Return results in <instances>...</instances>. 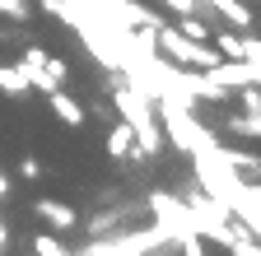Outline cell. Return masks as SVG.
<instances>
[{
	"label": "cell",
	"mask_w": 261,
	"mask_h": 256,
	"mask_svg": "<svg viewBox=\"0 0 261 256\" xmlns=\"http://www.w3.org/2000/svg\"><path fill=\"white\" fill-rule=\"evenodd\" d=\"M33 256H70V251L56 242V233H38L33 238Z\"/></svg>",
	"instance_id": "13"
},
{
	"label": "cell",
	"mask_w": 261,
	"mask_h": 256,
	"mask_svg": "<svg viewBox=\"0 0 261 256\" xmlns=\"http://www.w3.org/2000/svg\"><path fill=\"white\" fill-rule=\"evenodd\" d=\"M210 47L219 51V61H261V42H256L252 33H238V28L210 38Z\"/></svg>",
	"instance_id": "6"
},
{
	"label": "cell",
	"mask_w": 261,
	"mask_h": 256,
	"mask_svg": "<svg viewBox=\"0 0 261 256\" xmlns=\"http://www.w3.org/2000/svg\"><path fill=\"white\" fill-rule=\"evenodd\" d=\"M149 214H154V229L168 233V242H187V238H196L187 201L168 196V191H149Z\"/></svg>",
	"instance_id": "4"
},
{
	"label": "cell",
	"mask_w": 261,
	"mask_h": 256,
	"mask_svg": "<svg viewBox=\"0 0 261 256\" xmlns=\"http://www.w3.org/2000/svg\"><path fill=\"white\" fill-rule=\"evenodd\" d=\"M5 196H10V177L0 173V201H5Z\"/></svg>",
	"instance_id": "20"
},
{
	"label": "cell",
	"mask_w": 261,
	"mask_h": 256,
	"mask_svg": "<svg viewBox=\"0 0 261 256\" xmlns=\"http://www.w3.org/2000/svg\"><path fill=\"white\" fill-rule=\"evenodd\" d=\"M163 5H168V10L182 19V14H196V10H201V0H163Z\"/></svg>",
	"instance_id": "19"
},
{
	"label": "cell",
	"mask_w": 261,
	"mask_h": 256,
	"mask_svg": "<svg viewBox=\"0 0 261 256\" xmlns=\"http://www.w3.org/2000/svg\"><path fill=\"white\" fill-rule=\"evenodd\" d=\"M205 5H215L219 19H224V23H233L238 33H247V28H252V10L243 5V0H205Z\"/></svg>",
	"instance_id": "9"
},
{
	"label": "cell",
	"mask_w": 261,
	"mask_h": 256,
	"mask_svg": "<svg viewBox=\"0 0 261 256\" xmlns=\"http://www.w3.org/2000/svg\"><path fill=\"white\" fill-rule=\"evenodd\" d=\"M108 154H112V158H145V154L136 149V135H130L126 121H117L112 131H108Z\"/></svg>",
	"instance_id": "7"
},
{
	"label": "cell",
	"mask_w": 261,
	"mask_h": 256,
	"mask_svg": "<svg viewBox=\"0 0 261 256\" xmlns=\"http://www.w3.org/2000/svg\"><path fill=\"white\" fill-rule=\"evenodd\" d=\"M187 210H191V229H196V238H205V242H219V247H228L243 229H238V219L228 214L215 196H205V191H196V196H187Z\"/></svg>",
	"instance_id": "3"
},
{
	"label": "cell",
	"mask_w": 261,
	"mask_h": 256,
	"mask_svg": "<svg viewBox=\"0 0 261 256\" xmlns=\"http://www.w3.org/2000/svg\"><path fill=\"white\" fill-rule=\"evenodd\" d=\"M177 33H182L187 42H210V28L196 19V14H182V19H177Z\"/></svg>",
	"instance_id": "12"
},
{
	"label": "cell",
	"mask_w": 261,
	"mask_h": 256,
	"mask_svg": "<svg viewBox=\"0 0 261 256\" xmlns=\"http://www.w3.org/2000/svg\"><path fill=\"white\" fill-rule=\"evenodd\" d=\"M33 84L23 75V66H0V93H10V98H23Z\"/></svg>",
	"instance_id": "11"
},
{
	"label": "cell",
	"mask_w": 261,
	"mask_h": 256,
	"mask_svg": "<svg viewBox=\"0 0 261 256\" xmlns=\"http://www.w3.org/2000/svg\"><path fill=\"white\" fill-rule=\"evenodd\" d=\"M38 214L51 223V229H75V223H80V214H75L70 205H61V201H51V196L38 201Z\"/></svg>",
	"instance_id": "8"
},
{
	"label": "cell",
	"mask_w": 261,
	"mask_h": 256,
	"mask_svg": "<svg viewBox=\"0 0 261 256\" xmlns=\"http://www.w3.org/2000/svg\"><path fill=\"white\" fill-rule=\"evenodd\" d=\"M228 256H261V247H256L252 233H238L233 242H228Z\"/></svg>",
	"instance_id": "15"
},
{
	"label": "cell",
	"mask_w": 261,
	"mask_h": 256,
	"mask_svg": "<svg viewBox=\"0 0 261 256\" xmlns=\"http://www.w3.org/2000/svg\"><path fill=\"white\" fill-rule=\"evenodd\" d=\"M112 98H117L121 121L130 126V135H136V149H140L145 158L159 154V149H163V131H159V117H154V98H145V93L130 89V84H121Z\"/></svg>",
	"instance_id": "2"
},
{
	"label": "cell",
	"mask_w": 261,
	"mask_h": 256,
	"mask_svg": "<svg viewBox=\"0 0 261 256\" xmlns=\"http://www.w3.org/2000/svg\"><path fill=\"white\" fill-rule=\"evenodd\" d=\"M5 247H10V233H5V223H0V256H5Z\"/></svg>",
	"instance_id": "21"
},
{
	"label": "cell",
	"mask_w": 261,
	"mask_h": 256,
	"mask_svg": "<svg viewBox=\"0 0 261 256\" xmlns=\"http://www.w3.org/2000/svg\"><path fill=\"white\" fill-rule=\"evenodd\" d=\"M154 117H159L163 140H168L173 149H182V154H201V149H215L219 145L210 126H201V121L191 117V107H182L173 98H154Z\"/></svg>",
	"instance_id": "1"
},
{
	"label": "cell",
	"mask_w": 261,
	"mask_h": 256,
	"mask_svg": "<svg viewBox=\"0 0 261 256\" xmlns=\"http://www.w3.org/2000/svg\"><path fill=\"white\" fill-rule=\"evenodd\" d=\"M47 98H51V112H56L65 126H84V107H80V103H75V98H70L65 89H51Z\"/></svg>",
	"instance_id": "10"
},
{
	"label": "cell",
	"mask_w": 261,
	"mask_h": 256,
	"mask_svg": "<svg viewBox=\"0 0 261 256\" xmlns=\"http://www.w3.org/2000/svg\"><path fill=\"white\" fill-rule=\"evenodd\" d=\"M38 5H42V14H51V19H61V23L75 19V5H70V0H38Z\"/></svg>",
	"instance_id": "14"
},
{
	"label": "cell",
	"mask_w": 261,
	"mask_h": 256,
	"mask_svg": "<svg viewBox=\"0 0 261 256\" xmlns=\"http://www.w3.org/2000/svg\"><path fill=\"white\" fill-rule=\"evenodd\" d=\"M224 93H233V89H247L261 79V61H215V66L205 70Z\"/></svg>",
	"instance_id": "5"
},
{
	"label": "cell",
	"mask_w": 261,
	"mask_h": 256,
	"mask_svg": "<svg viewBox=\"0 0 261 256\" xmlns=\"http://www.w3.org/2000/svg\"><path fill=\"white\" fill-rule=\"evenodd\" d=\"M47 75H51V79H56V89H61L65 79H70V66H65L61 56H47Z\"/></svg>",
	"instance_id": "17"
},
{
	"label": "cell",
	"mask_w": 261,
	"mask_h": 256,
	"mask_svg": "<svg viewBox=\"0 0 261 256\" xmlns=\"http://www.w3.org/2000/svg\"><path fill=\"white\" fill-rule=\"evenodd\" d=\"M243 93V112L247 117H261V93H256V84H247V89H238Z\"/></svg>",
	"instance_id": "16"
},
{
	"label": "cell",
	"mask_w": 261,
	"mask_h": 256,
	"mask_svg": "<svg viewBox=\"0 0 261 256\" xmlns=\"http://www.w3.org/2000/svg\"><path fill=\"white\" fill-rule=\"evenodd\" d=\"M233 131H238V135H247V140H256V131H261V117H233Z\"/></svg>",
	"instance_id": "18"
}]
</instances>
